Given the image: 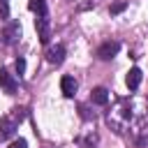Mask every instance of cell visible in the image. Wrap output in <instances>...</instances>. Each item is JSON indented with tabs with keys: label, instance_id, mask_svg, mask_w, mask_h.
Here are the masks:
<instances>
[{
	"label": "cell",
	"instance_id": "cell-1",
	"mask_svg": "<svg viewBox=\"0 0 148 148\" xmlns=\"http://www.w3.org/2000/svg\"><path fill=\"white\" fill-rule=\"evenodd\" d=\"M25 118V109H12L7 116L0 118V141H7L9 136H14V132L18 130V123Z\"/></svg>",
	"mask_w": 148,
	"mask_h": 148
},
{
	"label": "cell",
	"instance_id": "cell-2",
	"mask_svg": "<svg viewBox=\"0 0 148 148\" xmlns=\"http://www.w3.org/2000/svg\"><path fill=\"white\" fill-rule=\"evenodd\" d=\"M118 51H120V44H118V42H111V39H109V42H104V44H99V46H97L95 56H97L99 60H111V58H113V56H116Z\"/></svg>",
	"mask_w": 148,
	"mask_h": 148
},
{
	"label": "cell",
	"instance_id": "cell-3",
	"mask_svg": "<svg viewBox=\"0 0 148 148\" xmlns=\"http://www.w3.org/2000/svg\"><path fill=\"white\" fill-rule=\"evenodd\" d=\"M21 39V23L12 21L5 30H2V44H16Z\"/></svg>",
	"mask_w": 148,
	"mask_h": 148
},
{
	"label": "cell",
	"instance_id": "cell-4",
	"mask_svg": "<svg viewBox=\"0 0 148 148\" xmlns=\"http://www.w3.org/2000/svg\"><path fill=\"white\" fill-rule=\"evenodd\" d=\"M35 28H37L39 42H42V44H49V39H51V25H49V16H37V18H35Z\"/></svg>",
	"mask_w": 148,
	"mask_h": 148
},
{
	"label": "cell",
	"instance_id": "cell-5",
	"mask_svg": "<svg viewBox=\"0 0 148 148\" xmlns=\"http://www.w3.org/2000/svg\"><path fill=\"white\" fill-rule=\"evenodd\" d=\"M65 53H67V51H65V46H62V44H53V46H49V49H46V53H44V56H46V60H49L51 65H62Z\"/></svg>",
	"mask_w": 148,
	"mask_h": 148
},
{
	"label": "cell",
	"instance_id": "cell-6",
	"mask_svg": "<svg viewBox=\"0 0 148 148\" xmlns=\"http://www.w3.org/2000/svg\"><path fill=\"white\" fill-rule=\"evenodd\" d=\"M60 90H62L65 97H74V92H76V79L69 76V74H65L60 79Z\"/></svg>",
	"mask_w": 148,
	"mask_h": 148
},
{
	"label": "cell",
	"instance_id": "cell-7",
	"mask_svg": "<svg viewBox=\"0 0 148 148\" xmlns=\"http://www.w3.org/2000/svg\"><path fill=\"white\" fill-rule=\"evenodd\" d=\"M0 88L7 90V92H14V90H16V79H14L5 67H0Z\"/></svg>",
	"mask_w": 148,
	"mask_h": 148
},
{
	"label": "cell",
	"instance_id": "cell-8",
	"mask_svg": "<svg viewBox=\"0 0 148 148\" xmlns=\"http://www.w3.org/2000/svg\"><path fill=\"white\" fill-rule=\"evenodd\" d=\"M141 79H143V72H141L139 67H132V69L127 72L125 83H127V88H130V90H136V88H139V83H141Z\"/></svg>",
	"mask_w": 148,
	"mask_h": 148
},
{
	"label": "cell",
	"instance_id": "cell-9",
	"mask_svg": "<svg viewBox=\"0 0 148 148\" xmlns=\"http://www.w3.org/2000/svg\"><path fill=\"white\" fill-rule=\"evenodd\" d=\"M90 102H92V104L104 106V104L109 102V90H106V88H102V86H99V88H95V90L90 92Z\"/></svg>",
	"mask_w": 148,
	"mask_h": 148
},
{
	"label": "cell",
	"instance_id": "cell-10",
	"mask_svg": "<svg viewBox=\"0 0 148 148\" xmlns=\"http://www.w3.org/2000/svg\"><path fill=\"white\" fill-rule=\"evenodd\" d=\"M28 9H30V12H35L37 16H49L46 0H28Z\"/></svg>",
	"mask_w": 148,
	"mask_h": 148
},
{
	"label": "cell",
	"instance_id": "cell-11",
	"mask_svg": "<svg viewBox=\"0 0 148 148\" xmlns=\"http://www.w3.org/2000/svg\"><path fill=\"white\" fill-rule=\"evenodd\" d=\"M72 2H76L79 9H90V7L95 5V0H72Z\"/></svg>",
	"mask_w": 148,
	"mask_h": 148
},
{
	"label": "cell",
	"instance_id": "cell-12",
	"mask_svg": "<svg viewBox=\"0 0 148 148\" xmlns=\"http://www.w3.org/2000/svg\"><path fill=\"white\" fill-rule=\"evenodd\" d=\"M125 7H127V2H116V5H111V14H120Z\"/></svg>",
	"mask_w": 148,
	"mask_h": 148
},
{
	"label": "cell",
	"instance_id": "cell-13",
	"mask_svg": "<svg viewBox=\"0 0 148 148\" xmlns=\"http://www.w3.org/2000/svg\"><path fill=\"white\" fill-rule=\"evenodd\" d=\"M16 72H18V76H23V72H25V60L23 58L16 60Z\"/></svg>",
	"mask_w": 148,
	"mask_h": 148
},
{
	"label": "cell",
	"instance_id": "cell-14",
	"mask_svg": "<svg viewBox=\"0 0 148 148\" xmlns=\"http://www.w3.org/2000/svg\"><path fill=\"white\" fill-rule=\"evenodd\" d=\"M9 148H28V143H25V139H16L9 143Z\"/></svg>",
	"mask_w": 148,
	"mask_h": 148
},
{
	"label": "cell",
	"instance_id": "cell-15",
	"mask_svg": "<svg viewBox=\"0 0 148 148\" xmlns=\"http://www.w3.org/2000/svg\"><path fill=\"white\" fill-rule=\"evenodd\" d=\"M0 5H7V0H0Z\"/></svg>",
	"mask_w": 148,
	"mask_h": 148
}]
</instances>
